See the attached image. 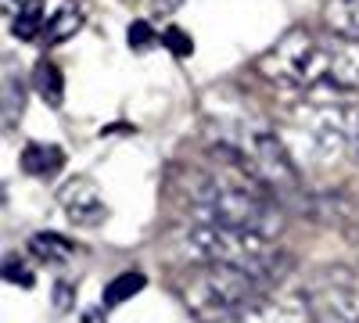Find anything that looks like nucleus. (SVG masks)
I'll use <instances>...</instances> for the list:
<instances>
[{"label":"nucleus","mask_w":359,"mask_h":323,"mask_svg":"<svg viewBox=\"0 0 359 323\" xmlns=\"http://www.w3.org/2000/svg\"><path fill=\"white\" fill-rule=\"evenodd\" d=\"M259 76L309 97H345L359 90V43L291 29L259 57Z\"/></svg>","instance_id":"nucleus-1"},{"label":"nucleus","mask_w":359,"mask_h":323,"mask_svg":"<svg viewBox=\"0 0 359 323\" xmlns=\"http://www.w3.org/2000/svg\"><path fill=\"white\" fill-rule=\"evenodd\" d=\"M212 158H216L212 165L191 169L184 184L194 219L241 226V230L262 233V238H277L284 230V205L230 155L212 148Z\"/></svg>","instance_id":"nucleus-2"},{"label":"nucleus","mask_w":359,"mask_h":323,"mask_svg":"<svg viewBox=\"0 0 359 323\" xmlns=\"http://www.w3.org/2000/svg\"><path fill=\"white\" fill-rule=\"evenodd\" d=\"M176 248L194 266H237L273 284L287 270V252L255 230L191 219L176 230Z\"/></svg>","instance_id":"nucleus-3"},{"label":"nucleus","mask_w":359,"mask_h":323,"mask_svg":"<svg viewBox=\"0 0 359 323\" xmlns=\"http://www.w3.org/2000/svg\"><path fill=\"white\" fill-rule=\"evenodd\" d=\"M352 104L338 97H309L302 104H291L284 111V144L294 155V162L313 165H334L341 155H348V133L355 123Z\"/></svg>","instance_id":"nucleus-4"},{"label":"nucleus","mask_w":359,"mask_h":323,"mask_svg":"<svg viewBox=\"0 0 359 323\" xmlns=\"http://www.w3.org/2000/svg\"><path fill=\"white\" fill-rule=\"evenodd\" d=\"M266 291V280L237 270V266H198L180 295H184L187 312L198 323H226L230 316H237L252 298H259Z\"/></svg>","instance_id":"nucleus-5"},{"label":"nucleus","mask_w":359,"mask_h":323,"mask_svg":"<svg viewBox=\"0 0 359 323\" xmlns=\"http://www.w3.org/2000/svg\"><path fill=\"white\" fill-rule=\"evenodd\" d=\"M313 323H359V280L345 266L320 270L309 287Z\"/></svg>","instance_id":"nucleus-6"},{"label":"nucleus","mask_w":359,"mask_h":323,"mask_svg":"<svg viewBox=\"0 0 359 323\" xmlns=\"http://www.w3.org/2000/svg\"><path fill=\"white\" fill-rule=\"evenodd\" d=\"M226 323H313V309H309V295L302 291H262L259 298H252L237 316H230Z\"/></svg>","instance_id":"nucleus-7"},{"label":"nucleus","mask_w":359,"mask_h":323,"mask_svg":"<svg viewBox=\"0 0 359 323\" xmlns=\"http://www.w3.org/2000/svg\"><path fill=\"white\" fill-rule=\"evenodd\" d=\"M294 212L316 226H334V230L348 233L359 223V201L345 191H309Z\"/></svg>","instance_id":"nucleus-8"},{"label":"nucleus","mask_w":359,"mask_h":323,"mask_svg":"<svg viewBox=\"0 0 359 323\" xmlns=\"http://www.w3.org/2000/svg\"><path fill=\"white\" fill-rule=\"evenodd\" d=\"M57 201H62L65 216L76 223V226H97L104 223L108 209H104V198L97 191V184L90 176H72V180L57 191Z\"/></svg>","instance_id":"nucleus-9"},{"label":"nucleus","mask_w":359,"mask_h":323,"mask_svg":"<svg viewBox=\"0 0 359 323\" xmlns=\"http://www.w3.org/2000/svg\"><path fill=\"white\" fill-rule=\"evenodd\" d=\"M323 22L334 36L359 43V0H327L323 4Z\"/></svg>","instance_id":"nucleus-10"},{"label":"nucleus","mask_w":359,"mask_h":323,"mask_svg":"<svg viewBox=\"0 0 359 323\" xmlns=\"http://www.w3.org/2000/svg\"><path fill=\"white\" fill-rule=\"evenodd\" d=\"M29 252H33L43 266H65V262H72V255H76V245L69 238H62V233L43 230V233H33V238H29Z\"/></svg>","instance_id":"nucleus-11"},{"label":"nucleus","mask_w":359,"mask_h":323,"mask_svg":"<svg viewBox=\"0 0 359 323\" xmlns=\"http://www.w3.org/2000/svg\"><path fill=\"white\" fill-rule=\"evenodd\" d=\"M47 0H25L18 8V15L11 18V33L18 40H36L47 33Z\"/></svg>","instance_id":"nucleus-12"},{"label":"nucleus","mask_w":359,"mask_h":323,"mask_svg":"<svg viewBox=\"0 0 359 323\" xmlns=\"http://www.w3.org/2000/svg\"><path fill=\"white\" fill-rule=\"evenodd\" d=\"M33 90L43 97V104L62 108V101H65V76H62V69L40 57L36 69H33Z\"/></svg>","instance_id":"nucleus-13"},{"label":"nucleus","mask_w":359,"mask_h":323,"mask_svg":"<svg viewBox=\"0 0 359 323\" xmlns=\"http://www.w3.org/2000/svg\"><path fill=\"white\" fill-rule=\"evenodd\" d=\"M62 162H65V155H62V148H54V144H29L22 151V169L33 172V176H54L62 169Z\"/></svg>","instance_id":"nucleus-14"},{"label":"nucleus","mask_w":359,"mask_h":323,"mask_svg":"<svg viewBox=\"0 0 359 323\" xmlns=\"http://www.w3.org/2000/svg\"><path fill=\"white\" fill-rule=\"evenodd\" d=\"M79 25H83L79 8L69 4V0H62V8H57V11L47 18V33H43V40H47V43H65L69 36L79 33Z\"/></svg>","instance_id":"nucleus-15"},{"label":"nucleus","mask_w":359,"mask_h":323,"mask_svg":"<svg viewBox=\"0 0 359 323\" xmlns=\"http://www.w3.org/2000/svg\"><path fill=\"white\" fill-rule=\"evenodd\" d=\"M22 108H25V83L18 72H4V130L11 133L22 119Z\"/></svg>","instance_id":"nucleus-16"},{"label":"nucleus","mask_w":359,"mask_h":323,"mask_svg":"<svg viewBox=\"0 0 359 323\" xmlns=\"http://www.w3.org/2000/svg\"><path fill=\"white\" fill-rule=\"evenodd\" d=\"M144 284H147V277H144V273H137V270H130V273H118V277L104 287V305H123L126 298L140 295Z\"/></svg>","instance_id":"nucleus-17"},{"label":"nucleus","mask_w":359,"mask_h":323,"mask_svg":"<svg viewBox=\"0 0 359 323\" xmlns=\"http://www.w3.org/2000/svg\"><path fill=\"white\" fill-rule=\"evenodd\" d=\"M126 40H130V47H133V50H147V47H151L158 36H155V29L147 25L144 18H137V22L126 29Z\"/></svg>","instance_id":"nucleus-18"},{"label":"nucleus","mask_w":359,"mask_h":323,"mask_svg":"<svg viewBox=\"0 0 359 323\" xmlns=\"http://www.w3.org/2000/svg\"><path fill=\"white\" fill-rule=\"evenodd\" d=\"M162 43L176 54V57H191V50H194V43H191V36L184 33V29H176V25H169L165 33H162Z\"/></svg>","instance_id":"nucleus-19"},{"label":"nucleus","mask_w":359,"mask_h":323,"mask_svg":"<svg viewBox=\"0 0 359 323\" xmlns=\"http://www.w3.org/2000/svg\"><path fill=\"white\" fill-rule=\"evenodd\" d=\"M4 280H8V284H22V287H29V284H33V273H29L15 255H8V259H4Z\"/></svg>","instance_id":"nucleus-20"},{"label":"nucleus","mask_w":359,"mask_h":323,"mask_svg":"<svg viewBox=\"0 0 359 323\" xmlns=\"http://www.w3.org/2000/svg\"><path fill=\"white\" fill-rule=\"evenodd\" d=\"M348 158L359 165V111H355V123H352V133H348Z\"/></svg>","instance_id":"nucleus-21"},{"label":"nucleus","mask_w":359,"mask_h":323,"mask_svg":"<svg viewBox=\"0 0 359 323\" xmlns=\"http://www.w3.org/2000/svg\"><path fill=\"white\" fill-rule=\"evenodd\" d=\"M18 8H22L18 0H4V15H8V18H15V15H18Z\"/></svg>","instance_id":"nucleus-22"},{"label":"nucleus","mask_w":359,"mask_h":323,"mask_svg":"<svg viewBox=\"0 0 359 323\" xmlns=\"http://www.w3.org/2000/svg\"><path fill=\"white\" fill-rule=\"evenodd\" d=\"M355 252H359V248H355Z\"/></svg>","instance_id":"nucleus-23"}]
</instances>
